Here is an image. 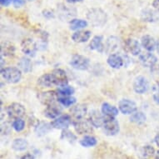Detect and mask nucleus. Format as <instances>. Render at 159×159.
<instances>
[{"label": "nucleus", "mask_w": 159, "mask_h": 159, "mask_svg": "<svg viewBox=\"0 0 159 159\" xmlns=\"http://www.w3.org/2000/svg\"><path fill=\"white\" fill-rule=\"evenodd\" d=\"M87 18L94 27H102L107 23V16L101 8H92L87 13Z\"/></svg>", "instance_id": "f257e3e1"}, {"label": "nucleus", "mask_w": 159, "mask_h": 159, "mask_svg": "<svg viewBox=\"0 0 159 159\" xmlns=\"http://www.w3.org/2000/svg\"><path fill=\"white\" fill-rule=\"evenodd\" d=\"M1 75L4 80L10 84H17L21 80L22 72L18 68L8 67L1 69Z\"/></svg>", "instance_id": "f03ea898"}, {"label": "nucleus", "mask_w": 159, "mask_h": 159, "mask_svg": "<svg viewBox=\"0 0 159 159\" xmlns=\"http://www.w3.org/2000/svg\"><path fill=\"white\" fill-rule=\"evenodd\" d=\"M6 112L10 118L17 119V118H21L22 117H24L26 113V110H25V107L20 103L13 102L7 107Z\"/></svg>", "instance_id": "7ed1b4c3"}, {"label": "nucleus", "mask_w": 159, "mask_h": 159, "mask_svg": "<svg viewBox=\"0 0 159 159\" xmlns=\"http://www.w3.org/2000/svg\"><path fill=\"white\" fill-rule=\"evenodd\" d=\"M90 64V61L87 57L83 55H73L70 60V65L77 70H87Z\"/></svg>", "instance_id": "20e7f679"}, {"label": "nucleus", "mask_w": 159, "mask_h": 159, "mask_svg": "<svg viewBox=\"0 0 159 159\" xmlns=\"http://www.w3.org/2000/svg\"><path fill=\"white\" fill-rule=\"evenodd\" d=\"M103 131L106 135L114 136L119 132V124L114 117H106L104 124H103Z\"/></svg>", "instance_id": "39448f33"}, {"label": "nucleus", "mask_w": 159, "mask_h": 159, "mask_svg": "<svg viewBox=\"0 0 159 159\" xmlns=\"http://www.w3.org/2000/svg\"><path fill=\"white\" fill-rule=\"evenodd\" d=\"M73 127L74 129L78 134H87V133H92L93 132L92 123L89 122V120H84L83 119H79V120H73Z\"/></svg>", "instance_id": "423d86ee"}, {"label": "nucleus", "mask_w": 159, "mask_h": 159, "mask_svg": "<svg viewBox=\"0 0 159 159\" xmlns=\"http://www.w3.org/2000/svg\"><path fill=\"white\" fill-rule=\"evenodd\" d=\"M149 89V82L143 76H138L133 82V90L138 94H143Z\"/></svg>", "instance_id": "0eeeda50"}, {"label": "nucleus", "mask_w": 159, "mask_h": 159, "mask_svg": "<svg viewBox=\"0 0 159 159\" xmlns=\"http://www.w3.org/2000/svg\"><path fill=\"white\" fill-rule=\"evenodd\" d=\"M21 49L24 54L34 57L38 49V46L33 39H25L21 43Z\"/></svg>", "instance_id": "6e6552de"}, {"label": "nucleus", "mask_w": 159, "mask_h": 159, "mask_svg": "<svg viewBox=\"0 0 159 159\" xmlns=\"http://www.w3.org/2000/svg\"><path fill=\"white\" fill-rule=\"evenodd\" d=\"M89 122L92 123V125L95 128H101L103 126L106 117H104L103 113L98 111V110H92L89 112Z\"/></svg>", "instance_id": "1a4fd4ad"}, {"label": "nucleus", "mask_w": 159, "mask_h": 159, "mask_svg": "<svg viewBox=\"0 0 159 159\" xmlns=\"http://www.w3.org/2000/svg\"><path fill=\"white\" fill-rule=\"evenodd\" d=\"M118 107L123 114H133L137 111V104L130 99H122L118 103Z\"/></svg>", "instance_id": "9d476101"}, {"label": "nucleus", "mask_w": 159, "mask_h": 159, "mask_svg": "<svg viewBox=\"0 0 159 159\" xmlns=\"http://www.w3.org/2000/svg\"><path fill=\"white\" fill-rule=\"evenodd\" d=\"M51 123H52V128L64 130V129H67L71 123H73V122H72V117L69 115L65 114L55 118V120Z\"/></svg>", "instance_id": "9b49d317"}, {"label": "nucleus", "mask_w": 159, "mask_h": 159, "mask_svg": "<svg viewBox=\"0 0 159 159\" xmlns=\"http://www.w3.org/2000/svg\"><path fill=\"white\" fill-rule=\"evenodd\" d=\"M38 98H39V101L46 106L53 104L56 100H58L57 93H56V92L54 91L42 92V93H39Z\"/></svg>", "instance_id": "f8f14e48"}, {"label": "nucleus", "mask_w": 159, "mask_h": 159, "mask_svg": "<svg viewBox=\"0 0 159 159\" xmlns=\"http://www.w3.org/2000/svg\"><path fill=\"white\" fill-rule=\"evenodd\" d=\"M51 74H52V78H53L55 85H57V86H62V85L68 84V76L66 74L65 71L63 70V69H60V68L54 69L51 73Z\"/></svg>", "instance_id": "ddd939ff"}, {"label": "nucleus", "mask_w": 159, "mask_h": 159, "mask_svg": "<svg viewBox=\"0 0 159 159\" xmlns=\"http://www.w3.org/2000/svg\"><path fill=\"white\" fill-rule=\"evenodd\" d=\"M124 48L127 52L133 56H138L141 52V45L136 39H128L125 41Z\"/></svg>", "instance_id": "4468645a"}, {"label": "nucleus", "mask_w": 159, "mask_h": 159, "mask_svg": "<svg viewBox=\"0 0 159 159\" xmlns=\"http://www.w3.org/2000/svg\"><path fill=\"white\" fill-rule=\"evenodd\" d=\"M139 61L146 68H153L157 63V58L152 52H145L139 56Z\"/></svg>", "instance_id": "2eb2a0df"}, {"label": "nucleus", "mask_w": 159, "mask_h": 159, "mask_svg": "<svg viewBox=\"0 0 159 159\" xmlns=\"http://www.w3.org/2000/svg\"><path fill=\"white\" fill-rule=\"evenodd\" d=\"M87 112H88V108H87L86 105L84 104H78L76 106H73L70 111L72 117L74 120L83 119L87 114Z\"/></svg>", "instance_id": "dca6fc26"}, {"label": "nucleus", "mask_w": 159, "mask_h": 159, "mask_svg": "<svg viewBox=\"0 0 159 159\" xmlns=\"http://www.w3.org/2000/svg\"><path fill=\"white\" fill-rule=\"evenodd\" d=\"M142 46L148 52H152L157 48V42L153 37L150 35H144L141 39Z\"/></svg>", "instance_id": "f3484780"}, {"label": "nucleus", "mask_w": 159, "mask_h": 159, "mask_svg": "<svg viewBox=\"0 0 159 159\" xmlns=\"http://www.w3.org/2000/svg\"><path fill=\"white\" fill-rule=\"evenodd\" d=\"M43 113H44L45 117H47L48 118L55 119V118L59 117V115L61 113V108L58 106H57V105H55L53 103V104L47 106Z\"/></svg>", "instance_id": "a211bd4d"}, {"label": "nucleus", "mask_w": 159, "mask_h": 159, "mask_svg": "<svg viewBox=\"0 0 159 159\" xmlns=\"http://www.w3.org/2000/svg\"><path fill=\"white\" fill-rule=\"evenodd\" d=\"M52 123H46V122H39L35 127V133L38 137H42L46 135L50 131L52 130Z\"/></svg>", "instance_id": "6ab92c4d"}, {"label": "nucleus", "mask_w": 159, "mask_h": 159, "mask_svg": "<svg viewBox=\"0 0 159 159\" xmlns=\"http://www.w3.org/2000/svg\"><path fill=\"white\" fill-rule=\"evenodd\" d=\"M107 61L108 65L111 68H115V69H118V68H120L121 67L123 66V57H121L120 55L116 54V53L109 55V57H107Z\"/></svg>", "instance_id": "aec40b11"}, {"label": "nucleus", "mask_w": 159, "mask_h": 159, "mask_svg": "<svg viewBox=\"0 0 159 159\" xmlns=\"http://www.w3.org/2000/svg\"><path fill=\"white\" fill-rule=\"evenodd\" d=\"M38 84L41 88H51L55 86L54 81L51 73L43 74L38 79Z\"/></svg>", "instance_id": "412c9836"}, {"label": "nucleus", "mask_w": 159, "mask_h": 159, "mask_svg": "<svg viewBox=\"0 0 159 159\" xmlns=\"http://www.w3.org/2000/svg\"><path fill=\"white\" fill-rule=\"evenodd\" d=\"M141 18L143 21L153 23L158 20V14L152 9H144L142 11Z\"/></svg>", "instance_id": "4be33fe9"}, {"label": "nucleus", "mask_w": 159, "mask_h": 159, "mask_svg": "<svg viewBox=\"0 0 159 159\" xmlns=\"http://www.w3.org/2000/svg\"><path fill=\"white\" fill-rule=\"evenodd\" d=\"M91 34L92 33L90 31H82V30H78V32H75V33L72 35V39L76 43H85L90 39Z\"/></svg>", "instance_id": "5701e85b"}, {"label": "nucleus", "mask_w": 159, "mask_h": 159, "mask_svg": "<svg viewBox=\"0 0 159 159\" xmlns=\"http://www.w3.org/2000/svg\"><path fill=\"white\" fill-rule=\"evenodd\" d=\"M90 48L92 50H95L99 52H102L104 50V46L102 44V36H94L90 43Z\"/></svg>", "instance_id": "b1692460"}, {"label": "nucleus", "mask_w": 159, "mask_h": 159, "mask_svg": "<svg viewBox=\"0 0 159 159\" xmlns=\"http://www.w3.org/2000/svg\"><path fill=\"white\" fill-rule=\"evenodd\" d=\"M102 112L106 117H115L118 114V109L107 102H104L102 105Z\"/></svg>", "instance_id": "393cba45"}, {"label": "nucleus", "mask_w": 159, "mask_h": 159, "mask_svg": "<svg viewBox=\"0 0 159 159\" xmlns=\"http://www.w3.org/2000/svg\"><path fill=\"white\" fill-rule=\"evenodd\" d=\"M28 146H29V143L26 139H24V138H16L12 143V148L17 152L26 150Z\"/></svg>", "instance_id": "a878e982"}, {"label": "nucleus", "mask_w": 159, "mask_h": 159, "mask_svg": "<svg viewBox=\"0 0 159 159\" xmlns=\"http://www.w3.org/2000/svg\"><path fill=\"white\" fill-rule=\"evenodd\" d=\"M18 68L24 73H29L32 71V62L28 57H22L18 63Z\"/></svg>", "instance_id": "bb28decb"}, {"label": "nucleus", "mask_w": 159, "mask_h": 159, "mask_svg": "<svg viewBox=\"0 0 159 159\" xmlns=\"http://www.w3.org/2000/svg\"><path fill=\"white\" fill-rule=\"evenodd\" d=\"M87 26H88V22L84 19L74 18L69 22V28L72 30H78V29L86 28Z\"/></svg>", "instance_id": "cd10ccee"}, {"label": "nucleus", "mask_w": 159, "mask_h": 159, "mask_svg": "<svg viewBox=\"0 0 159 159\" xmlns=\"http://www.w3.org/2000/svg\"><path fill=\"white\" fill-rule=\"evenodd\" d=\"M58 13L62 19L67 18L68 17H73L76 14L73 13V8H68V6L63 5V4L58 6Z\"/></svg>", "instance_id": "c85d7f7f"}, {"label": "nucleus", "mask_w": 159, "mask_h": 159, "mask_svg": "<svg viewBox=\"0 0 159 159\" xmlns=\"http://www.w3.org/2000/svg\"><path fill=\"white\" fill-rule=\"evenodd\" d=\"M79 143L81 144V146L84 147V148H92V147L96 146L98 142H97V139L94 137L87 135L84 136Z\"/></svg>", "instance_id": "c756f323"}, {"label": "nucleus", "mask_w": 159, "mask_h": 159, "mask_svg": "<svg viewBox=\"0 0 159 159\" xmlns=\"http://www.w3.org/2000/svg\"><path fill=\"white\" fill-rule=\"evenodd\" d=\"M147 120V117L145 113L143 112H135L131 115L130 121L132 123H138V124H142L145 123Z\"/></svg>", "instance_id": "7c9ffc66"}, {"label": "nucleus", "mask_w": 159, "mask_h": 159, "mask_svg": "<svg viewBox=\"0 0 159 159\" xmlns=\"http://www.w3.org/2000/svg\"><path fill=\"white\" fill-rule=\"evenodd\" d=\"M73 93H74V89L73 87L68 86V84L58 86V88H57V94L60 95L61 97L71 96Z\"/></svg>", "instance_id": "2f4dec72"}, {"label": "nucleus", "mask_w": 159, "mask_h": 159, "mask_svg": "<svg viewBox=\"0 0 159 159\" xmlns=\"http://www.w3.org/2000/svg\"><path fill=\"white\" fill-rule=\"evenodd\" d=\"M14 52H15V47L10 43H4L1 47V55L12 56Z\"/></svg>", "instance_id": "473e14b6"}, {"label": "nucleus", "mask_w": 159, "mask_h": 159, "mask_svg": "<svg viewBox=\"0 0 159 159\" xmlns=\"http://www.w3.org/2000/svg\"><path fill=\"white\" fill-rule=\"evenodd\" d=\"M58 102L64 107H71L73 106L76 102V98L73 97L67 96V97H60L58 98Z\"/></svg>", "instance_id": "72a5a7b5"}, {"label": "nucleus", "mask_w": 159, "mask_h": 159, "mask_svg": "<svg viewBox=\"0 0 159 159\" xmlns=\"http://www.w3.org/2000/svg\"><path fill=\"white\" fill-rule=\"evenodd\" d=\"M117 45H118V39L116 37H110L109 39H107L106 48L108 52H112L117 48Z\"/></svg>", "instance_id": "f704fd0d"}, {"label": "nucleus", "mask_w": 159, "mask_h": 159, "mask_svg": "<svg viewBox=\"0 0 159 159\" xmlns=\"http://www.w3.org/2000/svg\"><path fill=\"white\" fill-rule=\"evenodd\" d=\"M12 127L16 132L19 133V132H22L24 130V128H25V122L21 118H17V119H14V121H13Z\"/></svg>", "instance_id": "c9c22d12"}, {"label": "nucleus", "mask_w": 159, "mask_h": 159, "mask_svg": "<svg viewBox=\"0 0 159 159\" xmlns=\"http://www.w3.org/2000/svg\"><path fill=\"white\" fill-rule=\"evenodd\" d=\"M61 139L67 140V141L70 142V143H73V142L77 139V138H76V136L74 135L73 133H71L69 131H66L65 129H64V130L63 131V133H62Z\"/></svg>", "instance_id": "e433bc0d"}, {"label": "nucleus", "mask_w": 159, "mask_h": 159, "mask_svg": "<svg viewBox=\"0 0 159 159\" xmlns=\"http://www.w3.org/2000/svg\"><path fill=\"white\" fill-rule=\"evenodd\" d=\"M155 152V149L152 146H145L142 148V153L143 156L145 157H152Z\"/></svg>", "instance_id": "4c0bfd02"}, {"label": "nucleus", "mask_w": 159, "mask_h": 159, "mask_svg": "<svg viewBox=\"0 0 159 159\" xmlns=\"http://www.w3.org/2000/svg\"><path fill=\"white\" fill-rule=\"evenodd\" d=\"M152 92H153V94H152L153 100L155 101L156 103H157L159 105V82L157 83L153 86V88H152Z\"/></svg>", "instance_id": "58836bf2"}, {"label": "nucleus", "mask_w": 159, "mask_h": 159, "mask_svg": "<svg viewBox=\"0 0 159 159\" xmlns=\"http://www.w3.org/2000/svg\"><path fill=\"white\" fill-rule=\"evenodd\" d=\"M43 15L46 18H54V13L52 10H49V9H46V10H43Z\"/></svg>", "instance_id": "ea45409f"}, {"label": "nucleus", "mask_w": 159, "mask_h": 159, "mask_svg": "<svg viewBox=\"0 0 159 159\" xmlns=\"http://www.w3.org/2000/svg\"><path fill=\"white\" fill-rule=\"evenodd\" d=\"M13 4L15 8H20L25 4V0H13Z\"/></svg>", "instance_id": "a19ab883"}, {"label": "nucleus", "mask_w": 159, "mask_h": 159, "mask_svg": "<svg viewBox=\"0 0 159 159\" xmlns=\"http://www.w3.org/2000/svg\"><path fill=\"white\" fill-rule=\"evenodd\" d=\"M12 2H13V0H0V3L3 7H8Z\"/></svg>", "instance_id": "79ce46f5"}, {"label": "nucleus", "mask_w": 159, "mask_h": 159, "mask_svg": "<svg viewBox=\"0 0 159 159\" xmlns=\"http://www.w3.org/2000/svg\"><path fill=\"white\" fill-rule=\"evenodd\" d=\"M152 7L157 11L159 12V0H153V2H152Z\"/></svg>", "instance_id": "37998d69"}, {"label": "nucleus", "mask_w": 159, "mask_h": 159, "mask_svg": "<svg viewBox=\"0 0 159 159\" xmlns=\"http://www.w3.org/2000/svg\"><path fill=\"white\" fill-rule=\"evenodd\" d=\"M20 159H35V158H34V155H32V154L30 153H27L22 157Z\"/></svg>", "instance_id": "c03bdc74"}, {"label": "nucleus", "mask_w": 159, "mask_h": 159, "mask_svg": "<svg viewBox=\"0 0 159 159\" xmlns=\"http://www.w3.org/2000/svg\"><path fill=\"white\" fill-rule=\"evenodd\" d=\"M84 0H66V2L68 3H80L83 2Z\"/></svg>", "instance_id": "a18cd8bd"}, {"label": "nucleus", "mask_w": 159, "mask_h": 159, "mask_svg": "<svg viewBox=\"0 0 159 159\" xmlns=\"http://www.w3.org/2000/svg\"><path fill=\"white\" fill-rule=\"evenodd\" d=\"M154 141H155L157 145L159 147V133H157V134L156 135V137H155V138H154Z\"/></svg>", "instance_id": "49530a36"}, {"label": "nucleus", "mask_w": 159, "mask_h": 159, "mask_svg": "<svg viewBox=\"0 0 159 159\" xmlns=\"http://www.w3.org/2000/svg\"><path fill=\"white\" fill-rule=\"evenodd\" d=\"M157 51L159 54V39L157 40Z\"/></svg>", "instance_id": "de8ad7c7"}, {"label": "nucleus", "mask_w": 159, "mask_h": 159, "mask_svg": "<svg viewBox=\"0 0 159 159\" xmlns=\"http://www.w3.org/2000/svg\"><path fill=\"white\" fill-rule=\"evenodd\" d=\"M154 159H159V150L157 152L156 156H155V158H154Z\"/></svg>", "instance_id": "09e8293b"}, {"label": "nucleus", "mask_w": 159, "mask_h": 159, "mask_svg": "<svg viewBox=\"0 0 159 159\" xmlns=\"http://www.w3.org/2000/svg\"><path fill=\"white\" fill-rule=\"evenodd\" d=\"M28 1H34V0H28Z\"/></svg>", "instance_id": "8fccbe9b"}]
</instances>
